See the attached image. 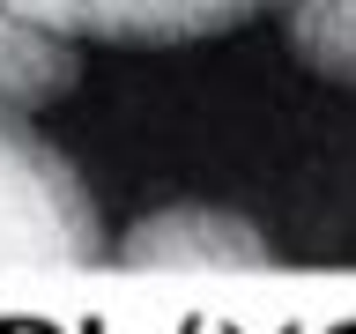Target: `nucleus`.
I'll use <instances>...</instances> for the list:
<instances>
[{"mask_svg": "<svg viewBox=\"0 0 356 334\" xmlns=\"http://www.w3.org/2000/svg\"><path fill=\"white\" fill-rule=\"evenodd\" d=\"M104 260L97 200L22 111H0V267H89Z\"/></svg>", "mask_w": 356, "mask_h": 334, "instance_id": "nucleus-1", "label": "nucleus"}, {"mask_svg": "<svg viewBox=\"0 0 356 334\" xmlns=\"http://www.w3.org/2000/svg\"><path fill=\"white\" fill-rule=\"evenodd\" d=\"M38 15L60 38H104V45H178V38H216L230 22L260 15L275 0H8Z\"/></svg>", "mask_w": 356, "mask_h": 334, "instance_id": "nucleus-2", "label": "nucleus"}, {"mask_svg": "<svg viewBox=\"0 0 356 334\" xmlns=\"http://www.w3.org/2000/svg\"><path fill=\"white\" fill-rule=\"evenodd\" d=\"M119 260L127 267H267L275 253L245 216L186 200V208H156L141 230H127Z\"/></svg>", "mask_w": 356, "mask_h": 334, "instance_id": "nucleus-3", "label": "nucleus"}, {"mask_svg": "<svg viewBox=\"0 0 356 334\" xmlns=\"http://www.w3.org/2000/svg\"><path fill=\"white\" fill-rule=\"evenodd\" d=\"M82 74L74 60V38L44 30L38 15H22L0 0V111H38L52 97H67Z\"/></svg>", "mask_w": 356, "mask_h": 334, "instance_id": "nucleus-4", "label": "nucleus"}, {"mask_svg": "<svg viewBox=\"0 0 356 334\" xmlns=\"http://www.w3.org/2000/svg\"><path fill=\"white\" fill-rule=\"evenodd\" d=\"M289 52L327 82H356V0H289Z\"/></svg>", "mask_w": 356, "mask_h": 334, "instance_id": "nucleus-5", "label": "nucleus"}]
</instances>
